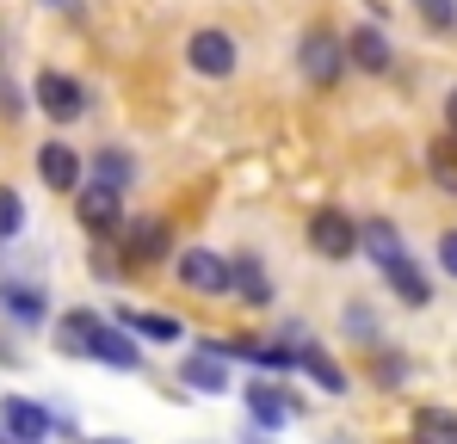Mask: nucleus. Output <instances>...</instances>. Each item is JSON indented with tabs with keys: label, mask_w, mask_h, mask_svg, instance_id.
Wrapping results in <instances>:
<instances>
[{
	"label": "nucleus",
	"mask_w": 457,
	"mask_h": 444,
	"mask_svg": "<svg viewBox=\"0 0 457 444\" xmlns=\"http://www.w3.org/2000/svg\"><path fill=\"white\" fill-rule=\"evenodd\" d=\"M309 247H315L321 259H353V253H365V228L346 217L340 204H321V210L309 217Z\"/></svg>",
	"instance_id": "1"
},
{
	"label": "nucleus",
	"mask_w": 457,
	"mask_h": 444,
	"mask_svg": "<svg viewBox=\"0 0 457 444\" xmlns=\"http://www.w3.org/2000/svg\"><path fill=\"white\" fill-rule=\"evenodd\" d=\"M297 69L309 74V86H334L340 80V69H346V37H334V31H303V44H297Z\"/></svg>",
	"instance_id": "2"
},
{
	"label": "nucleus",
	"mask_w": 457,
	"mask_h": 444,
	"mask_svg": "<svg viewBox=\"0 0 457 444\" xmlns=\"http://www.w3.org/2000/svg\"><path fill=\"white\" fill-rule=\"evenodd\" d=\"M186 62L204 74V80H228L235 62H241V50H235V37H228V31L204 25V31H192V37H186Z\"/></svg>",
	"instance_id": "3"
},
{
	"label": "nucleus",
	"mask_w": 457,
	"mask_h": 444,
	"mask_svg": "<svg viewBox=\"0 0 457 444\" xmlns=\"http://www.w3.org/2000/svg\"><path fill=\"white\" fill-rule=\"evenodd\" d=\"M31 93H37V111H44L50 124H75L80 111H87V86H80L75 74H56V69H44Z\"/></svg>",
	"instance_id": "4"
},
{
	"label": "nucleus",
	"mask_w": 457,
	"mask_h": 444,
	"mask_svg": "<svg viewBox=\"0 0 457 444\" xmlns=\"http://www.w3.org/2000/svg\"><path fill=\"white\" fill-rule=\"evenodd\" d=\"M75 217H80L87 234H118V222H124V192L105 185V179L80 185V192H75Z\"/></svg>",
	"instance_id": "5"
},
{
	"label": "nucleus",
	"mask_w": 457,
	"mask_h": 444,
	"mask_svg": "<svg viewBox=\"0 0 457 444\" xmlns=\"http://www.w3.org/2000/svg\"><path fill=\"white\" fill-rule=\"evenodd\" d=\"M179 278H186V291H198V296H235V259L211 253V247H192L179 259Z\"/></svg>",
	"instance_id": "6"
},
{
	"label": "nucleus",
	"mask_w": 457,
	"mask_h": 444,
	"mask_svg": "<svg viewBox=\"0 0 457 444\" xmlns=\"http://www.w3.org/2000/svg\"><path fill=\"white\" fill-rule=\"evenodd\" d=\"M167 253H173V228L161 217H143V222L124 228V259H130V266H161Z\"/></svg>",
	"instance_id": "7"
},
{
	"label": "nucleus",
	"mask_w": 457,
	"mask_h": 444,
	"mask_svg": "<svg viewBox=\"0 0 457 444\" xmlns=\"http://www.w3.org/2000/svg\"><path fill=\"white\" fill-rule=\"evenodd\" d=\"M0 426H6V439H12V444H44L56 420H50L37 401H25V395H6V401H0Z\"/></svg>",
	"instance_id": "8"
},
{
	"label": "nucleus",
	"mask_w": 457,
	"mask_h": 444,
	"mask_svg": "<svg viewBox=\"0 0 457 444\" xmlns=\"http://www.w3.org/2000/svg\"><path fill=\"white\" fill-rule=\"evenodd\" d=\"M346 62L365 74H389L395 69V50H389V37H383L378 25H353L346 31Z\"/></svg>",
	"instance_id": "9"
},
{
	"label": "nucleus",
	"mask_w": 457,
	"mask_h": 444,
	"mask_svg": "<svg viewBox=\"0 0 457 444\" xmlns=\"http://www.w3.org/2000/svg\"><path fill=\"white\" fill-rule=\"evenodd\" d=\"M37 179L50 192H80V154L69 143H44L37 148Z\"/></svg>",
	"instance_id": "10"
},
{
	"label": "nucleus",
	"mask_w": 457,
	"mask_h": 444,
	"mask_svg": "<svg viewBox=\"0 0 457 444\" xmlns=\"http://www.w3.org/2000/svg\"><path fill=\"white\" fill-rule=\"evenodd\" d=\"M87 358H99V365H118V370H137V365H143V346H137V340H130L124 327H112V321H105Z\"/></svg>",
	"instance_id": "11"
},
{
	"label": "nucleus",
	"mask_w": 457,
	"mask_h": 444,
	"mask_svg": "<svg viewBox=\"0 0 457 444\" xmlns=\"http://www.w3.org/2000/svg\"><path fill=\"white\" fill-rule=\"evenodd\" d=\"M99 327H105V315H93V308H75V315H62L56 321V346L62 352H93V340H99Z\"/></svg>",
	"instance_id": "12"
},
{
	"label": "nucleus",
	"mask_w": 457,
	"mask_h": 444,
	"mask_svg": "<svg viewBox=\"0 0 457 444\" xmlns=\"http://www.w3.org/2000/svg\"><path fill=\"white\" fill-rule=\"evenodd\" d=\"M383 278H389V291L402 296L408 308H427V302H433V291H427V278H420V266H414L408 253H402V259H389V266H383Z\"/></svg>",
	"instance_id": "13"
},
{
	"label": "nucleus",
	"mask_w": 457,
	"mask_h": 444,
	"mask_svg": "<svg viewBox=\"0 0 457 444\" xmlns=\"http://www.w3.org/2000/svg\"><path fill=\"white\" fill-rule=\"evenodd\" d=\"M408 444H457V414L452 407H420L408 426Z\"/></svg>",
	"instance_id": "14"
},
{
	"label": "nucleus",
	"mask_w": 457,
	"mask_h": 444,
	"mask_svg": "<svg viewBox=\"0 0 457 444\" xmlns=\"http://www.w3.org/2000/svg\"><path fill=\"white\" fill-rule=\"evenodd\" d=\"M247 414H253L260 426H285V420H291V401H285V389L253 382V389H247Z\"/></svg>",
	"instance_id": "15"
},
{
	"label": "nucleus",
	"mask_w": 457,
	"mask_h": 444,
	"mask_svg": "<svg viewBox=\"0 0 457 444\" xmlns=\"http://www.w3.org/2000/svg\"><path fill=\"white\" fill-rule=\"evenodd\" d=\"M359 228H365V253H371L378 266L402 259V234H395V222H389V217H371V222H359Z\"/></svg>",
	"instance_id": "16"
},
{
	"label": "nucleus",
	"mask_w": 457,
	"mask_h": 444,
	"mask_svg": "<svg viewBox=\"0 0 457 444\" xmlns=\"http://www.w3.org/2000/svg\"><path fill=\"white\" fill-rule=\"evenodd\" d=\"M235 302H253V308H260V302H272V278H266L247 253L235 259Z\"/></svg>",
	"instance_id": "17"
},
{
	"label": "nucleus",
	"mask_w": 457,
	"mask_h": 444,
	"mask_svg": "<svg viewBox=\"0 0 457 444\" xmlns=\"http://www.w3.org/2000/svg\"><path fill=\"white\" fill-rule=\"evenodd\" d=\"M427 173H433L439 192H452V198H457V136H445V143L427 148Z\"/></svg>",
	"instance_id": "18"
},
{
	"label": "nucleus",
	"mask_w": 457,
	"mask_h": 444,
	"mask_svg": "<svg viewBox=\"0 0 457 444\" xmlns=\"http://www.w3.org/2000/svg\"><path fill=\"white\" fill-rule=\"evenodd\" d=\"M297 370H309V376H315V382H321L328 395H340V389H346V376H340V365H334V358H328L321 346H303V352H297Z\"/></svg>",
	"instance_id": "19"
},
{
	"label": "nucleus",
	"mask_w": 457,
	"mask_h": 444,
	"mask_svg": "<svg viewBox=\"0 0 457 444\" xmlns=\"http://www.w3.org/2000/svg\"><path fill=\"white\" fill-rule=\"evenodd\" d=\"M0 302H6V315H19V321H44V291H37V284H0Z\"/></svg>",
	"instance_id": "20"
},
{
	"label": "nucleus",
	"mask_w": 457,
	"mask_h": 444,
	"mask_svg": "<svg viewBox=\"0 0 457 444\" xmlns=\"http://www.w3.org/2000/svg\"><path fill=\"white\" fill-rule=\"evenodd\" d=\"M130 173H137V167H130V154H124V148H99V154H93V179H105V185H118V192H124V185H130Z\"/></svg>",
	"instance_id": "21"
},
{
	"label": "nucleus",
	"mask_w": 457,
	"mask_h": 444,
	"mask_svg": "<svg viewBox=\"0 0 457 444\" xmlns=\"http://www.w3.org/2000/svg\"><path fill=\"white\" fill-rule=\"evenodd\" d=\"M179 376H186L192 389L217 395V389H223V352H217V358H204V352H198V358H186V365H179Z\"/></svg>",
	"instance_id": "22"
},
{
	"label": "nucleus",
	"mask_w": 457,
	"mask_h": 444,
	"mask_svg": "<svg viewBox=\"0 0 457 444\" xmlns=\"http://www.w3.org/2000/svg\"><path fill=\"white\" fill-rule=\"evenodd\" d=\"M124 327L143 333V340H179V321H173V315H143V308H130Z\"/></svg>",
	"instance_id": "23"
},
{
	"label": "nucleus",
	"mask_w": 457,
	"mask_h": 444,
	"mask_svg": "<svg viewBox=\"0 0 457 444\" xmlns=\"http://www.w3.org/2000/svg\"><path fill=\"white\" fill-rule=\"evenodd\" d=\"M19 228H25V198L12 185H0V241H12Z\"/></svg>",
	"instance_id": "24"
},
{
	"label": "nucleus",
	"mask_w": 457,
	"mask_h": 444,
	"mask_svg": "<svg viewBox=\"0 0 457 444\" xmlns=\"http://www.w3.org/2000/svg\"><path fill=\"white\" fill-rule=\"evenodd\" d=\"M420 12H427V25H433V31L457 25V0H420Z\"/></svg>",
	"instance_id": "25"
},
{
	"label": "nucleus",
	"mask_w": 457,
	"mask_h": 444,
	"mask_svg": "<svg viewBox=\"0 0 457 444\" xmlns=\"http://www.w3.org/2000/svg\"><path fill=\"white\" fill-rule=\"evenodd\" d=\"M439 266L457 278V228H445V234H439Z\"/></svg>",
	"instance_id": "26"
},
{
	"label": "nucleus",
	"mask_w": 457,
	"mask_h": 444,
	"mask_svg": "<svg viewBox=\"0 0 457 444\" xmlns=\"http://www.w3.org/2000/svg\"><path fill=\"white\" fill-rule=\"evenodd\" d=\"M445 136H457V86L445 93Z\"/></svg>",
	"instance_id": "27"
},
{
	"label": "nucleus",
	"mask_w": 457,
	"mask_h": 444,
	"mask_svg": "<svg viewBox=\"0 0 457 444\" xmlns=\"http://www.w3.org/2000/svg\"><path fill=\"white\" fill-rule=\"evenodd\" d=\"M0 444H12V439H6V426H0Z\"/></svg>",
	"instance_id": "28"
},
{
	"label": "nucleus",
	"mask_w": 457,
	"mask_h": 444,
	"mask_svg": "<svg viewBox=\"0 0 457 444\" xmlns=\"http://www.w3.org/2000/svg\"><path fill=\"white\" fill-rule=\"evenodd\" d=\"M99 444H124V439H99Z\"/></svg>",
	"instance_id": "29"
},
{
	"label": "nucleus",
	"mask_w": 457,
	"mask_h": 444,
	"mask_svg": "<svg viewBox=\"0 0 457 444\" xmlns=\"http://www.w3.org/2000/svg\"><path fill=\"white\" fill-rule=\"evenodd\" d=\"M50 6H62V0H50Z\"/></svg>",
	"instance_id": "30"
}]
</instances>
